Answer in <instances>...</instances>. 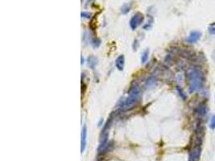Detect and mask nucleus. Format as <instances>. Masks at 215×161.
Segmentation results:
<instances>
[{
  "instance_id": "nucleus-1",
  "label": "nucleus",
  "mask_w": 215,
  "mask_h": 161,
  "mask_svg": "<svg viewBox=\"0 0 215 161\" xmlns=\"http://www.w3.org/2000/svg\"><path fill=\"white\" fill-rule=\"evenodd\" d=\"M189 92L192 94L193 92L198 90L203 83V74L201 70L193 69L189 72Z\"/></svg>"
},
{
  "instance_id": "nucleus-2",
  "label": "nucleus",
  "mask_w": 215,
  "mask_h": 161,
  "mask_svg": "<svg viewBox=\"0 0 215 161\" xmlns=\"http://www.w3.org/2000/svg\"><path fill=\"white\" fill-rule=\"evenodd\" d=\"M143 21V15L138 12L135 15H134L130 20V27L131 28V29L135 30V28H137L138 26H140L141 24V23Z\"/></svg>"
},
{
  "instance_id": "nucleus-3",
  "label": "nucleus",
  "mask_w": 215,
  "mask_h": 161,
  "mask_svg": "<svg viewBox=\"0 0 215 161\" xmlns=\"http://www.w3.org/2000/svg\"><path fill=\"white\" fill-rule=\"evenodd\" d=\"M201 33L200 31H193L190 32L187 40L190 44H193V43H196V42L198 41L199 40L201 39Z\"/></svg>"
},
{
  "instance_id": "nucleus-4",
  "label": "nucleus",
  "mask_w": 215,
  "mask_h": 161,
  "mask_svg": "<svg viewBox=\"0 0 215 161\" xmlns=\"http://www.w3.org/2000/svg\"><path fill=\"white\" fill-rule=\"evenodd\" d=\"M201 149L200 147H195L193 149L191 153H190V156H189V161H197L200 158V156H201Z\"/></svg>"
},
{
  "instance_id": "nucleus-5",
  "label": "nucleus",
  "mask_w": 215,
  "mask_h": 161,
  "mask_svg": "<svg viewBox=\"0 0 215 161\" xmlns=\"http://www.w3.org/2000/svg\"><path fill=\"white\" fill-rule=\"evenodd\" d=\"M139 92H138V89H137V88H135L134 90H133V92L131 93V95H130V98H128L127 99V106H130V105H131L132 103H134L135 101H136L137 99V97H138V94Z\"/></svg>"
},
{
  "instance_id": "nucleus-6",
  "label": "nucleus",
  "mask_w": 215,
  "mask_h": 161,
  "mask_svg": "<svg viewBox=\"0 0 215 161\" xmlns=\"http://www.w3.org/2000/svg\"><path fill=\"white\" fill-rule=\"evenodd\" d=\"M207 112H208V110H207V106L205 105H201L197 109V114L201 118L205 116Z\"/></svg>"
},
{
  "instance_id": "nucleus-7",
  "label": "nucleus",
  "mask_w": 215,
  "mask_h": 161,
  "mask_svg": "<svg viewBox=\"0 0 215 161\" xmlns=\"http://www.w3.org/2000/svg\"><path fill=\"white\" fill-rule=\"evenodd\" d=\"M115 65L118 70H123L124 67V56L123 55L119 56L115 61Z\"/></svg>"
},
{
  "instance_id": "nucleus-8",
  "label": "nucleus",
  "mask_w": 215,
  "mask_h": 161,
  "mask_svg": "<svg viewBox=\"0 0 215 161\" xmlns=\"http://www.w3.org/2000/svg\"><path fill=\"white\" fill-rule=\"evenodd\" d=\"M130 10H131V5H129L128 3H125L121 8V12L123 14H127Z\"/></svg>"
},
{
  "instance_id": "nucleus-9",
  "label": "nucleus",
  "mask_w": 215,
  "mask_h": 161,
  "mask_svg": "<svg viewBox=\"0 0 215 161\" xmlns=\"http://www.w3.org/2000/svg\"><path fill=\"white\" fill-rule=\"evenodd\" d=\"M148 54H149V51L148 50L144 51V52L143 53L142 56H141V61H142V63H145L146 61H148Z\"/></svg>"
},
{
  "instance_id": "nucleus-10",
  "label": "nucleus",
  "mask_w": 215,
  "mask_h": 161,
  "mask_svg": "<svg viewBox=\"0 0 215 161\" xmlns=\"http://www.w3.org/2000/svg\"><path fill=\"white\" fill-rule=\"evenodd\" d=\"M208 31H209V33L211 35H215V23H210L208 27Z\"/></svg>"
},
{
  "instance_id": "nucleus-11",
  "label": "nucleus",
  "mask_w": 215,
  "mask_h": 161,
  "mask_svg": "<svg viewBox=\"0 0 215 161\" xmlns=\"http://www.w3.org/2000/svg\"><path fill=\"white\" fill-rule=\"evenodd\" d=\"M209 127H210V128L211 129V130H214L215 129V114L211 117Z\"/></svg>"
},
{
  "instance_id": "nucleus-12",
  "label": "nucleus",
  "mask_w": 215,
  "mask_h": 161,
  "mask_svg": "<svg viewBox=\"0 0 215 161\" xmlns=\"http://www.w3.org/2000/svg\"><path fill=\"white\" fill-rule=\"evenodd\" d=\"M81 17L82 18H86V19H89L91 17V14L89 12H86V11H84V12H81Z\"/></svg>"
},
{
  "instance_id": "nucleus-13",
  "label": "nucleus",
  "mask_w": 215,
  "mask_h": 161,
  "mask_svg": "<svg viewBox=\"0 0 215 161\" xmlns=\"http://www.w3.org/2000/svg\"><path fill=\"white\" fill-rule=\"evenodd\" d=\"M212 58L214 61H215V50L213 52V54H212Z\"/></svg>"
},
{
  "instance_id": "nucleus-14",
  "label": "nucleus",
  "mask_w": 215,
  "mask_h": 161,
  "mask_svg": "<svg viewBox=\"0 0 215 161\" xmlns=\"http://www.w3.org/2000/svg\"><path fill=\"white\" fill-rule=\"evenodd\" d=\"M185 2H187V3H189V2H191L192 0H184Z\"/></svg>"
},
{
  "instance_id": "nucleus-15",
  "label": "nucleus",
  "mask_w": 215,
  "mask_h": 161,
  "mask_svg": "<svg viewBox=\"0 0 215 161\" xmlns=\"http://www.w3.org/2000/svg\"><path fill=\"white\" fill-rule=\"evenodd\" d=\"M87 1H88V2H90V1H91V0H87Z\"/></svg>"
},
{
  "instance_id": "nucleus-16",
  "label": "nucleus",
  "mask_w": 215,
  "mask_h": 161,
  "mask_svg": "<svg viewBox=\"0 0 215 161\" xmlns=\"http://www.w3.org/2000/svg\"><path fill=\"white\" fill-rule=\"evenodd\" d=\"M214 99H215V94H214Z\"/></svg>"
}]
</instances>
